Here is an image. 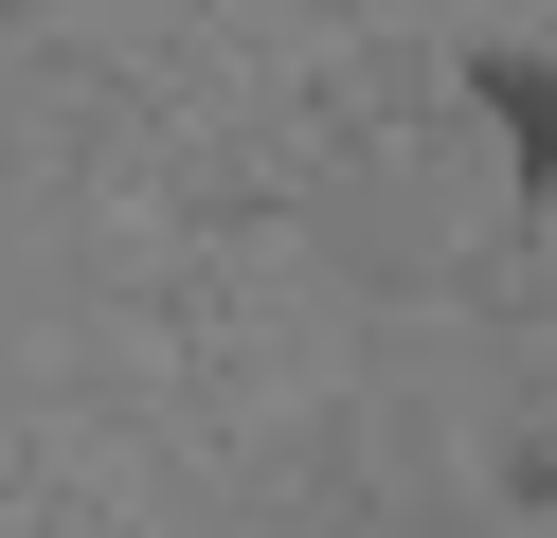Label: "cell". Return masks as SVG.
<instances>
[{
	"label": "cell",
	"instance_id": "obj_1",
	"mask_svg": "<svg viewBox=\"0 0 557 538\" xmlns=\"http://www.w3.org/2000/svg\"><path fill=\"white\" fill-rule=\"evenodd\" d=\"M468 108L504 126L521 198H557V54H504V36H468Z\"/></svg>",
	"mask_w": 557,
	"mask_h": 538
}]
</instances>
